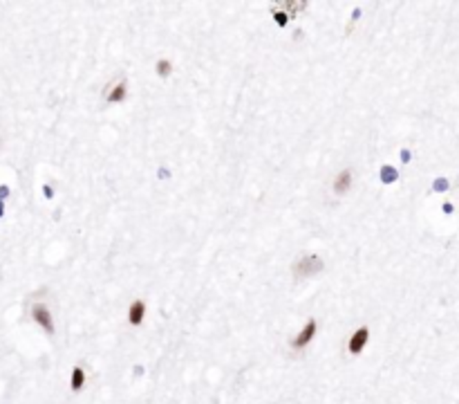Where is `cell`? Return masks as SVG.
<instances>
[{
  "label": "cell",
  "mask_w": 459,
  "mask_h": 404,
  "mask_svg": "<svg viewBox=\"0 0 459 404\" xmlns=\"http://www.w3.org/2000/svg\"><path fill=\"white\" fill-rule=\"evenodd\" d=\"M367 341H370V328H367V326H361V328H356L354 333L349 334L347 352L349 355H361V352L365 351Z\"/></svg>",
  "instance_id": "4"
},
{
  "label": "cell",
  "mask_w": 459,
  "mask_h": 404,
  "mask_svg": "<svg viewBox=\"0 0 459 404\" xmlns=\"http://www.w3.org/2000/svg\"><path fill=\"white\" fill-rule=\"evenodd\" d=\"M271 14H273V18H276V23H278V25H282V27H285L287 23H289V14H287L285 9H280L278 5L273 7V12H271Z\"/></svg>",
  "instance_id": "11"
},
{
  "label": "cell",
  "mask_w": 459,
  "mask_h": 404,
  "mask_svg": "<svg viewBox=\"0 0 459 404\" xmlns=\"http://www.w3.org/2000/svg\"><path fill=\"white\" fill-rule=\"evenodd\" d=\"M307 5H309L307 0H282V2H278V7L285 9L289 14V18H296L302 9H307Z\"/></svg>",
  "instance_id": "8"
},
{
  "label": "cell",
  "mask_w": 459,
  "mask_h": 404,
  "mask_svg": "<svg viewBox=\"0 0 459 404\" xmlns=\"http://www.w3.org/2000/svg\"><path fill=\"white\" fill-rule=\"evenodd\" d=\"M146 319V301L144 299H134L128 305V323L130 326H141Z\"/></svg>",
  "instance_id": "7"
},
{
  "label": "cell",
  "mask_w": 459,
  "mask_h": 404,
  "mask_svg": "<svg viewBox=\"0 0 459 404\" xmlns=\"http://www.w3.org/2000/svg\"><path fill=\"white\" fill-rule=\"evenodd\" d=\"M294 276L296 279H307V276H314L323 269V258L318 254H305L294 263Z\"/></svg>",
  "instance_id": "1"
},
{
  "label": "cell",
  "mask_w": 459,
  "mask_h": 404,
  "mask_svg": "<svg viewBox=\"0 0 459 404\" xmlns=\"http://www.w3.org/2000/svg\"><path fill=\"white\" fill-rule=\"evenodd\" d=\"M173 70H175V65L170 59H157V63H155V72H157V76H162V79L170 76Z\"/></svg>",
  "instance_id": "10"
},
{
  "label": "cell",
  "mask_w": 459,
  "mask_h": 404,
  "mask_svg": "<svg viewBox=\"0 0 459 404\" xmlns=\"http://www.w3.org/2000/svg\"><path fill=\"white\" fill-rule=\"evenodd\" d=\"M381 176H383L381 177L383 182H394L396 180V171L390 169V166H383V169H381Z\"/></svg>",
  "instance_id": "12"
},
{
  "label": "cell",
  "mask_w": 459,
  "mask_h": 404,
  "mask_svg": "<svg viewBox=\"0 0 459 404\" xmlns=\"http://www.w3.org/2000/svg\"><path fill=\"white\" fill-rule=\"evenodd\" d=\"M126 97H128V83L123 81V79L110 83V86L103 90V101L105 104H121Z\"/></svg>",
  "instance_id": "5"
},
{
  "label": "cell",
  "mask_w": 459,
  "mask_h": 404,
  "mask_svg": "<svg viewBox=\"0 0 459 404\" xmlns=\"http://www.w3.org/2000/svg\"><path fill=\"white\" fill-rule=\"evenodd\" d=\"M85 382H87L85 370H83L81 366H74V369H72V375H70V388L74 393H79L85 388Z\"/></svg>",
  "instance_id": "9"
},
{
  "label": "cell",
  "mask_w": 459,
  "mask_h": 404,
  "mask_svg": "<svg viewBox=\"0 0 459 404\" xmlns=\"http://www.w3.org/2000/svg\"><path fill=\"white\" fill-rule=\"evenodd\" d=\"M354 187V171L352 169H343L341 173L334 176V182H331V189L336 195H345L349 189Z\"/></svg>",
  "instance_id": "6"
},
{
  "label": "cell",
  "mask_w": 459,
  "mask_h": 404,
  "mask_svg": "<svg viewBox=\"0 0 459 404\" xmlns=\"http://www.w3.org/2000/svg\"><path fill=\"white\" fill-rule=\"evenodd\" d=\"M29 315H32V321L38 323L45 333H49V334L54 333V316H52V312H49V308H47L45 303H41V301H38V303H32Z\"/></svg>",
  "instance_id": "3"
},
{
  "label": "cell",
  "mask_w": 459,
  "mask_h": 404,
  "mask_svg": "<svg viewBox=\"0 0 459 404\" xmlns=\"http://www.w3.org/2000/svg\"><path fill=\"white\" fill-rule=\"evenodd\" d=\"M316 333H318V321H316V319H307V321H305V326H302V328L298 330L294 337H291V348H294V351H302V348H307V346L314 341Z\"/></svg>",
  "instance_id": "2"
}]
</instances>
